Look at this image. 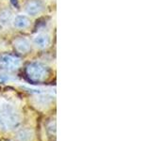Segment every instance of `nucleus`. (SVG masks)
<instances>
[{"instance_id":"nucleus-4","label":"nucleus","mask_w":151,"mask_h":141,"mask_svg":"<svg viewBox=\"0 0 151 141\" xmlns=\"http://www.w3.org/2000/svg\"><path fill=\"white\" fill-rule=\"evenodd\" d=\"M42 9V4L40 0H32L29 1L28 4L27 5V11L29 14L35 15V14L41 12Z\"/></svg>"},{"instance_id":"nucleus-3","label":"nucleus","mask_w":151,"mask_h":141,"mask_svg":"<svg viewBox=\"0 0 151 141\" xmlns=\"http://www.w3.org/2000/svg\"><path fill=\"white\" fill-rule=\"evenodd\" d=\"M20 64L19 58L12 56H0V69L4 70H15Z\"/></svg>"},{"instance_id":"nucleus-1","label":"nucleus","mask_w":151,"mask_h":141,"mask_svg":"<svg viewBox=\"0 0 151 141\" xmlns=\"http://www.w3.org/2000/svg\"><path fill=\"white\" fill-rule=\"evenodd\" d=\"M19 116L11 105H4L0 109V127L5 130L12 129L19 124Z\"/></svg>"},{"instance_id":"nucleus-8","label":"nucleus","mask_w":151,"mask_h":141,"mask_svg":"<svg viewBox=\"0 0 151 141\" xmlns=\"http://www.w3.org/2000/svg\"><path fill=\"white\" fill-rule=\"evenodd\" d=\"M11 12L8 11H5L1 13V15H0V21L2 22V24H9V22L11 21Z\"/></svg>"},{"instance_id":"nucleus-7","label":"nucleus","mask_w":151,"mask_h":141,"mask_svg":"<svg viewBox=\"0 0 151 141\" xmlns=\"http://www.w3.org/2000/svg\"><path fill=\"white\" fill-rule=\"evenodd\" d=\"M14 26L18 28H26L29 26V20L26 16H17L14 20Z\"/></svg>"},{"instance_id":"nucleus-2","label":"nucleus","mask_w":151,"mask_h":141,"mask_svg":"<svg viewBox=\"0 0 151 141\" xmlns=\"http://www.w3.org/2000/svg\"><path fill=\"white\" fill-rule=\"evenodd\" d=\"M26 73L27 77L29 78L31 81L33 82H39L44 80L46 75H47V72H46V68L42 66L41 64H29L27 67Z\"/></svg>"},{"instance_id":"nucleus-6","label":"nucleus","mask_w":151,"mask_h":141,"mask_svg":"<svg viewBox=\"0 0 151 141\" xmlns=\"http://www.w3.org/2000/svg\"><path fill=\"white\" fill-rule=\"evenodd\" d=\"M34 41H35V44L38 47H40V48H45V47H46L49 44L50 40H49L48 36H46L45 34H40L35 38Z\"/></svg>"},{"instance_id":"nucleus-5","label":"nucleus","mask_w":151,"mask_h":141,"mask_svg":"<svg viewBox=\"0 0 151 141\" xmlns=\"http://www.w3.org/2000/svg\"><path fill=\"white\" fill-rule=\"evenodd\" d=\"M14 46H15L16 49L19 52H21V53H27V52L30 49L29 42L26 39H18L14 42Z\"/></svg>"}]
</instances>
